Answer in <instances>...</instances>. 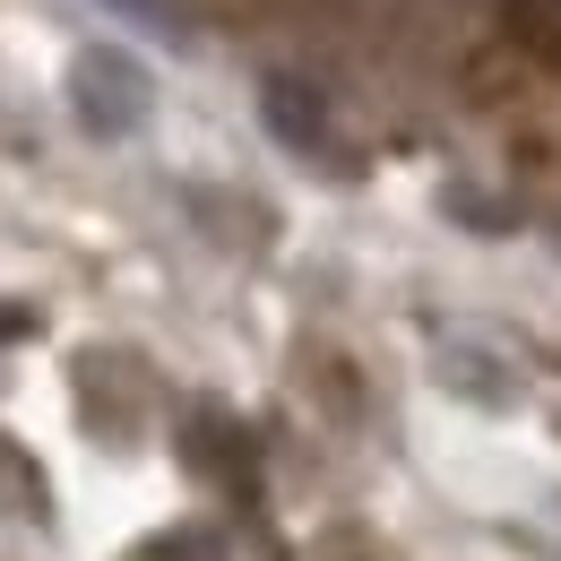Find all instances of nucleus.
Listing matches in <instances>:
<instances>
[{
  "mask_svg": "<svg viewBox=\"0 0 561 561\" xmlns=\"http://www.w3.org/2000/svg\"><path fill=\"white\" fill-rule=\"evenodd\" d=\"M147 113V78L139 61H122V53H87L78 61V122L95 130V139H122V130H139Z\"/></svg>",
  "mask_w": 561,
  "mask_h": 561,
  "instance_id": "1",
  "label": "nucleus"
}]
</instances>
